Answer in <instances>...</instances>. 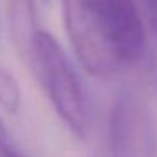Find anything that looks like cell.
Instances as JSON below:
<instances>
[{"label": "cell", "instance_id": "cell-1", "mask_svg": "<svg viewBox=\"0 0 157 157\" xmlns=\"http://www.w3.org/2000/svg\"><path fill=\"white\" fill-rule=\"evenodd\" d=\"M31 69L44 86L54 110L78 137L90 128V110L85 90L64 49L49 32L41 31Z\"/></svg>", "mask_w": 157, "mask_h": 157}, {"label": "cell", "instance_id": "cell-2", "mask_svg": "<svg viewBox=\"0 0 157 157\" xmlns=\"http://www.w3.org/2000/svg\"><path fill=\"white\" fill-rule=\"evenodd\" d=\"M63 14L75 54L93 76L108 78L122 66L96 0H63Z\"/></svg>", "mask_w": 157, "mask_h": 157}, {"label": "cell", "instance_id": "cell-3", "mask_svg": "<svg viewBox=\"0 0 157 157\" xmlns=\"http://www.w3.org/2000/svg\"><path fill=\"white\" fill-rule=\"evenodd\" d=\"M154 120L140 95L123 90L110 112V157H157Z\"/></svg>", "mask_w": 157, "mask_h": 157}, {"label": "cell", "instance_id": "cell-4", "mask_svg": "<svg viewBox=\"0 0 157 157\" xmlns=\"http://www.w3.org/2000/svg\"><path fill=\"white\" fill-rule=\"evenodd\" d=\"M101 17L122 66L137 64L145 58L147 42L140 14L133 0H96Z\"/></svg>", "mask_w": 157, "mask_h": 157}, {"label": "cell", "instance_id": "cell-5", "mask_svg": "<svg viewBox=\"0 0 157 157\" xmlns=\"http://www.w3.org/2000/svg\"><path fill=\"white\" fill-rule=\"evenodd\" d=\"M5 19L17 54L31 68L41 25L34 0H5Z\"/></svg>", "mask_w": 157, "mask_h": 157}, {"label": "cell", "instance_id": "cell-6", "mask_svg": "<svg viewBox=\"0 0 157 157\" xmlns=\"http://www.w3.org/2000/svg\"><path fill=\"white\" fill-rule=\"evenodd\" d=\"M21 86L10 71L0 66V106L9 113H15L21 108Z\"/></svg>", "mask_w": 157, "mask_h": 157}, {"label": "cell", "instance_id": "cell-7", "mask_svg": "<svg viewBox=\"0 0 157 157\" xmlns=\"http://www.w3.org/2000/svg\"><path fill=\"white\" fill-rule=\"evenodd\" d=\"M0 157H24L15 147L12 137L9 135L7 128L0 122Z\"/></svg>", "mask_w": 157, "mask_h": 157}, {"label": "cell", "instance_id": "cell-8", "mask_svg": "<svg viewBox=\"0 0 157 157\" xmlns=\"http://www.w3.org/2000/svg\"><path fill=\"white\" fill-rule=\"evenodd\" d=\"M144 5L149 14V22L152 25V31L157 37V0H144Z\"/></svg>", "mask_w": 157, "mask_h": 157}, {"label": "cell", "instance_id": "cell-9", "mask_svg": "<svg viewBox=\"0 0 157 157\" xmlns=\"http://www.w3.org/2000/svg\"><path fill=\"white\" fill-rule=\"evenodd\" d=\"M0 36H2V15H0Z\"/></svg>", "mask_w": 157, "mask_h": 157}]
</instances>
